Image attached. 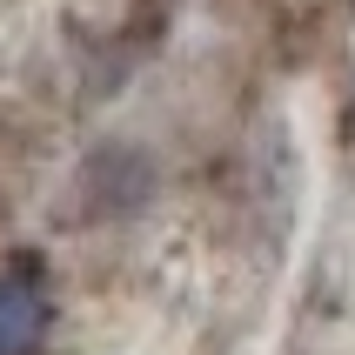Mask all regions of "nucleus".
<instances>
[{"mask_svg": "<svg viewBox=\"0 0 355 355\" xmlns=\"http://www.w3.org/2000/svg\"><path fill=\"white\" fill-rule=\"evenodd\" d=\"M47 329H54V295L34 261H14L0 275V355H40Z\"/></svg>", "mask_w": 355, "mask_h": 355, "instance_id": "1", "label": "nucleus"}]
</instances>
